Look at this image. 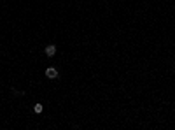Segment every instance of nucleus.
<instances>
[{"label": "nucleus", "mask_w": 175, "mask_h": 130, "mask_svg": "<svg viewBox=\"0 0 175 130\" xmlns=\"http://www.w3.org/2000/svg\"><path fill=\"white\" fill-rule=\"evenodd\" d=\"M44 51H46V56H49V58H51V56H54V55H56V46H54V44H49V46H46V49H44Z\"/></svg>", "instance_id": "nucleus-2"}, {"label": "nucleus", "mask_w": 175, "mask_h": 130, "mask_svg": "<svg viewBox=\"0 0 175 130\" xmlns=\"http://www.w3.org/2000/svg\"><path fill=\"white\" fill-rule=\"evenodd\" d=\"M42 109H44V107H42V104H35V106H33V111L35 112H42Z\"/></svg>", "instance_id": "nucleus-3"}, {"label": "nucleus", "mask_w": 175, "mask_h": 130, "mask_svg": "<svg viewBox=\"0 0 175 130\" xmlns=\"http://www.w3.org/2000/svg\"><path fill=\"white\" fill-rule=\"evenodd\" d=\"M60 74H58V71L54 69V67H49V69H46V77L47 79H56Z\"/></svg>", "instance_id": "nucleus-1"}]
</instances>
